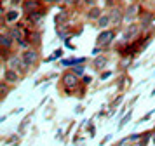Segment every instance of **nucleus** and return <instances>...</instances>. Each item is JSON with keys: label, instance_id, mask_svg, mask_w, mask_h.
<instances>
[{"label": "nucleus", "instance_id": "1", "mask_svg": "<svg viewBox=\"0 0 155 146\" xmlns=\"http://www.w3.org/2000/svg\"><path fill=\"white\" fill-rule=\"evenodd\" d=\"M4 66H7V68L18 71L21 76H25L30 70L28 66H26V63L23 61L21 54H11L9 57H5V59H4Z\"/></svg>", "mask_w": 155, "mask_h": 146}, {"label": "nucleus", "instance_id": "2", "mask_svg": "<svg viewBox=\"0 0 155 146\" xmlns=\"http://www.w3.org/2000/svg\"><path fill=\"white\" fill-rule=\"evenodd\" d=\"M61 82H63V85H64V92L70 94L75 87H78L80 78H78L77 73H73V71H66V73H63V76H61Z\"/></svg>", "mask_w": 155, "mask_h": 146}, {"label": "nucleus", "instance_id": "3", "mask_svg": "<svg viewBox=\"0 0 155 146\" xmlns=\"http://www.w3.org/2000/svg\"><path fill=\"white\" fill-rule=\"evenodd\" d=\"M21 57H23V61L26 63V66H28V68L37 66V64H38V61H40L38 50H37V49H33V47L26 49V50H21Z\"/></svg>", "mask_w": 155, "mask_h": 146}, {"label": "nucleus", "instance_id": "4", "mask_svg": "<svg viewBox=\"0 0 155 146\" xmlns=\"http://www.w3.org/2000/svg\"><path fill=\"white\" fill-rule=\"evenodd\" d=\"M113 38H115V30H101L98 35V38H96V45L106 49V47L112 45Z\"/></svg>", "mask_w": 155, "mask_h": 146}, {"label": "nucleus", "instance_id": "5", "mask_svg": "<svg viewBox=\"0 0 155 146\" xmlns=\"http://www.w3.org/2000/svg\"><path fill=\"white\" fill-rule=\"evenodd\" d=\"M141 24H138V23H129L126 26V30H124V33H122V37H124V42H131L134 40L138 35L141 33Z\"/></svg>", "mask_w": 155, "mask_h": 146}, {"label": "nucleus", "instance_id": "6", "mask_svg": "<svg viewBox=\"0 0 155 146\" xmlns=\"http://www.w3.org/2000/svg\"><path fill=\"white\" fill-rule=\"evenodd\" d=\"M141 7H140V4H131V5L127 7L126 11H124V19L126 21H129V23H133L138 16H141Z\"/></svg>", "mask_w": 155, "mask_h": 146}, {"label": "nucleus", "instance_id": "7", "mask_svg": "<svg viewBox=\"0 0 155 146\" xmlns=\"http://www.w3.org/2000/svg\"><path fill=\"white\" fill-rule=\"evenodd\" d=\"M23 76L18 73V71H14V70L7 68V66H4V82L11 83V85H16V83L21 80Z\"/></svg>", "mask_w": 155, "mask_h": 146}, {"label": "nucleus", "instance_id": "8", "mask_svg": "<svg viewBox=\"0 0 155 146\" xmlns=\"http://www.w3.org/2000/svg\"><path fill=\"white\" fill-rule=\"evenodd\" d=\"M18 19H19V11L16 7H11V9L4 11V24H14Z\"/></svg>", "mask_w": 155, "mask_h": 146}, {"label": "nucleus", "instance_id": "9", "mask_svg": "<svg viewBox=\"0 0 155 146\" xmlns=\"http://www.w3.org/2000/svg\"><path fill=\"white\" fill-rule=\"evenodd\" d=\"M14 44H16L14 38L9 35L7 30H4V31L0 33V45H2V49H4V50H11V49L14 47Z\"/></svg>", "mask_w": 155, "mask_h": 146}, {"label": "nucleus", "instance_id": "10", "mask_svg": "<svg viewBox=\"0 0 155 146\" xmlns=\"http://www.w3.org/2000/svg\"><path fill=\"white\" fill-rule=\"evenodd\" d=\"M108 14H110V19H112L113 26H119L120 23L124 21V11H122L120 7H112Z\"/></svg>", "mask_w": 155, "mask_h": 146}, {"label": "nucleus", "instance_id": "11", "mask_svg": "<svg viewBox=\"0 0 155 146\" xmlns=\"http://www.w3.org/2000/svg\"><path fill=\"white\" fill-rule=\"evenodd\" d=\"M23 11L26 14H33L40 11V2L38 0H25L23 2Z\"/></svg>", "mask_w": 155, "mask_h": 146}, {"label": "nucleus", "instance_id": "12", "mask_svg": "<svg viewBox=\"0 0 155 146\" xmlns=\"http://www.w3.org/2000/svg\"><path fill=\"white\" fill-rule=\"evenodd\" d=\"M101 14H103L101 7L94 5V7H89V9H87V14H85V18H87V21H98L99 18H101Z\"/></svg>", "mask_w": 155, "mask_h": 146}, {"label": "nucleus", "instance_id": "13", "mask_svg": "<svg viewBox=\"0 0 155 146\" xmlns=\"http://www.w3.org/2000/svg\"><path fill=\"white\" fill-rule=\"evenodd\" d=\"M110 24H112L110 14H101V18L96 21V26H98L99 30H108V28H110Z\"/></svg>", "mask_w": 155, "mask_h": 146}, {"label": "nucleus", "instance_id": "14", "mask_svg": "<svg viewBox=\"0 0 155 146\" xmlns=\"http://www.w3.org/2000/svg\"><path fill=\"white\" fill-rule=\"evenodd\" d=\"M92 64H94V70H96V71H101V70H105V66L108 64V57H106V56H96L94 61H92Z\"/></svg>", "mask_w": 155, "mask_h": 146}, {"label": "nucleus", "instance_id": "15", "mask_svg": "<svg viewBox=\"0 0 155 146\" xmlns=\"http://www.w3.org/2000/svg\"><path fill=\"white\" fill-rule=\"evenodd\" d=\"M26 19H28V23H31V24H40L42 19H44V12L38 11V12H33V14H26Z\"/></svg>", "mask_w": 155, "mask_h": 146}, {"label": "nucleus", "instance_id": "16", "mask_svg": "<svg viewBox=\"0 0 155 146\" xmlns=\"http://www.w3.org/2000/svg\"><path fill=\"white\" fill-rule=\"evenodd\" d=\"M68 19H70V14L68 12H59V14H56L54 23H56L58 26H64V24L68 23Z\"/></svg>", "mask_w": 155, "mask_h": 146}, {"label": "nucleus", "instance_id": "17", "mask_svg": "<svg viewBox=\"0 0 155 146\" xmlns=\"http://www.w3.org/2000/svg\"><path fill=\"white\" fill-rule=\"evenodd\" d=\"M152 21H153V14L152 12H145V16H141V21H140V24L143 30H147L150 24H152Z\"/></svg>", "mask_w": 155, "mask_h": 146}, {"label": "nucleus", "instance_id": "18", "mask_svg": "<svg viewBox=\"0 0 155 146\" xmlns=\"http://www.w3.org/2000/svg\"><path fill=\"white\" fill-rule=\"evenodd\" d=\"M28 40H30L31 45H38V44H40V31H30Z\"/></svg>", "mask_w": 155, "mask_h": 146}, {"label": "nucleus", "instance_id": "19", "mask_svg": "<svg viewBox=\"0 0 155 146\" xmlns=\"http://www.w3.org/2000/svg\"><path fill=\"white\" fill-rule=\"evenodd\" d=\"M0 85H2V94H0V99H5V97H7V94H9V90H11V87H9L11 83H7V82H4V80H2V83H0Z\"/></svg>", "mask_w": 155, "mask_h": 146}, {"label": "nucleus", "instance_id": "20", "mask_svg": "<svg viewBox=\"0 0 155 146\" xmlns=\"http://www.w3.org/2000/svg\"><path fill=\"white\" fill-rule=\"evenodd\" d=\"M71 71H73V73H77V75H82V73L85 71V66H73Z\"/></svg>", "mask_w": 155, "mask_h": 146}, {"label": "nucleus", "instance_id": "21", "mask_svg": "<svg viewBox=\"0 0 155 146\" xmlns=\"http://www.w3.org/2000/svg\"><path fill=\"white\" fill-rule=\"evenodd\" d=\"M87 7H94V5H98V0H82Z\"/></svg>", "mask_w": 155, "mask_h": 146}, {"label": "nucleus", "instance_id": "22", "mask_svg": "<svg viewBox=\"0 0 155 146\" xmlns=\"http://www.w3.org/2000/svg\"><path fill=\"white\" fill-rule=\"evenodd\" d=\"M28 122H30V117H28V118H25V120L21 122V125H19V132H23L25 129H26V124H28Z\"/></svg>", "mask_w": 155, "mask_h": 146}, {"label": "nucleus", "instance_id": "23", "mask_svg": "<svg viewBox=\"0 0 155 146\" xmlns=\"http://www.w3.org/2000/svg\"><path fill=\"white\" fill-rule=\"evenodd\" d=\"M141 138H143L141 134H133V136H129V141H133L134 143V141H138V139H141Z\"/></svg>", "mask_w": 155, "mask_h": 146}, {"label": "nucleus", "instance_id": "24", "mask_svg": "<svg viewBox=\"0 0 155 146\" xmlns=\"http://www.w3.org/2000/svg\"><path fill=\"white\" fill-rule=\"evenodd\" d=\"M78 2H80V0H64V4H66V5H77Z\"/></svg>", "mask_w": 155, "mask_h": 146}, {"label": "nucleus", "instance_id": "25", "mask_svg": "<svg viewBox=\"0 0 155 146\" xmlns=\"http://www.w3.org/2000/svg\"><path fill=\"white\" fill-rule=\"evenodd\" d=\"M21 2H23V0H11V7H18Z\"/></svg>", "mask_w": 155, "mask_h": 146}, {"label": "nucleus", "instance_id": "26", "mask_svg": "<svg viewBox=\"0 0 155 146\" xmlns=\"http://www.w3.org/2000/svg\"><path fill=\"white\" fill-rule=\"evenodd\" d=\"M112 75V71H106V73H103V75H101V78H103V80H105V78H108V76Z\"/></svg>", "mask_w": 155, "mask_h": 146}, {"label": "nucleus", "instance_id": "27", "mask_svg": "<svg viewBox=\"0 0 155 146\" xmlns=\"http://www.w3.org/2000/svg\"><path fill=\"white\" fill-rule=\"evenodd\" d=\"M44 4H54V2H58V0H42Z\"/></svg>", "mask_w": 155, "mask_h": 146}, {"label": "nucleus", "instance_id": "28", "mask_svg": "<svg viewBox=\"0 0 155 146\" xmlns=\"http://www.w3.org/2000/svg\"><path fill=\"white\" fill-rule=\"evenodd\" d=\"M152 143H153V146H155V132L152 134Z\"/></svg>", "mask_w": 155, "mask_h": 146}]
</instances>
